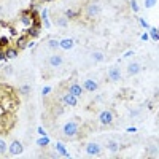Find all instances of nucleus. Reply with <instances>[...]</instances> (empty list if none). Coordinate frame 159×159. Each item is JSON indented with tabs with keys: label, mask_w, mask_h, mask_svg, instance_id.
<instances>
[{
	"label": "nucleus",
	"mask_w": 159,
	"mask_h": 159,
	"mask_svg": "<svg viewBox=\"0 0 159 159\" xmlns=\"http://www.w3.org/2000/svg\"><path fill=\"white\" fill-rule=\"evenodd\" d=\"M56 24L59 26V27H64V26H67V18H57Z\"/></svg>",
	"instance_id": "nucleus-18"
},
{
	"label": "nucleus",
	"mask_w": 159,
	"mask_h": 159,
	"mask_svg": "<svg viewBox=\"0 0 159 159\" xmlns=\"http://www.w3.org/2000/svg\"><path fill=\"white\" fill-rule=\"evenodd\" d=\"M49 91H51V87H49V86H46L45 89H43V96H46V94H48Z\"/></svg>",
	"instance_id": "nucleus-28"
},
{
	"label": "nucleus",
	"mask_w": 159,
	"mask_h": 159,
	"mask_svg": "<svg viewBox=\"0 0 159 159\" xmlns=\"http://www.w3.org/2000/svg\"><path fill=\"white\" fill-rule=\"evenodd\" d=\"M0 11H2V8H0Z\"/></svg>",
	"instance_id": "nucleus-34"
},
{
	"label": "nucleus",
	"mask_w": 159,
	"mask_h": 159,
	"mask_svg": "<svg viewBox=\"0 0 159 159\" xmlns=\"http://www.w3.org/2000/svg\"><path fill=\"white\" fill-rule=\"evenodd\" d=\"M5 151H6V145H5V142H3V140H0V154L5 153Z\"/></svg>",
	"instance_id": "nucleus-24"
},
{
	"label": "nucleus",
	"mask_w": 159,
	"mask_h": 159,
	"mask_svg": "<svg viewBox=\"0 0 159 159\" xmlns=\"http://www.w3.org/2000/svg\"><path fill=\"white\" fill-rule=\"evenodd\" d=\"M57 150H59L60 154H64V156H69V153H67V150L62 147V143H57Z\"/></svg>",
	"instance_id": "nucleus-20"
},
{
	"label": "nucleus",
	"mask_w": 159,
	"mask_h": 159,
	"mask_svg": "<svg viewBox=\"0 0 159 159\" xmlns=\"http://www.w3.org/2000/svg\"><path fill=\"white\" fill-rule=\"evenodd\" d=\"M38 32H40V24H35V22H33V27L27 30V35H30V37H38Z\"/></svg>",
	"instance_id": "nucleus-13"
},
{
	"label": "nucleus",
	"mask_w": 159,
	"mask_h": 159,
	"mask_svg": "<svg viewBox=\"0 0 159 159\" xmlns=\"http://www.w3.org/2000/svg\"><path fill=\"white\" fill-rule=\"evenodd\" d=\"M19 89H21L22 94H29V92H30V87H29V86H21Z\"/></svg>",
	"instance_id": "nucleus-25"
},
{
	"label": "nucleus",
	"mask_w": 159,
	"mask_h": 159,
	"mask_svg": "<svg viewBox=\"0 0 159 159\" xmlns=\"http://www.w3.org/2000/svg\"><path fill=\"white\" fill-rule=\"evenodd\" d=\"M140 24H142V26H143V27H148V24H147V22H145V21H143V19H140Z\"/></svg>",
	"instance_id": "nucleus-32"
},
{
	"label": "nucleus",
	"mask_w": 159,
	"mask_h": 159,
	"mask_svg": "<svg viewBox=\"0 0 159 159\" xmlns=\"http://www.w3.org/2000/svg\"><path fill=\"white\" fill-rule=\"evenodd\" d=\"M86 11H87V16H97L100 13V6L99 5H89L86 8Z\"/></svg>",
	"instance_id": "nucleus-10"
},
{
	"label": "nucleus",
	"mask_w": 159,
	"mask_h": 159,
	"mask_svg": "<svg viewBox=\"0 0 159 159\" xmlns=\"http://www.w3.org/2000/svg\"><path fill=\"white\" fill-rule=\"evenodd\" d=\"M69 91H70V94H72V96L80 97V96H81V92H83V87H81L80 84H72V86L69 87Z\"/></svg>",
	"instance_id": "nucleus-8"
},
{
	"label": "nucleus",
	"mask_w": 159,
	"mask_h": 159,
	"mask_svg": "<svg viewBox=\"0 0 159 159\" xmlns=\"http://www.w3.org/2000/svg\"><path fill=\"white\" fill-rule=\"evenodd\" d=\"M26 46H27V38L26 37H21L18 40V48H26Z\"/></svg>",
	"instance_id": "nucleus-17"
},
{
	"label": "nucleus",
	"mask_w": 159,
	"mask_h": 159,
	"mask_svg": "<svg viewBox=\"0 0 159 159\" xmlns=\"http://www.w3.org/2000/svg\"><path fill=\"white\" fill-rule=\"evenodd\" d=\"M48 143H49V138H48V137L38 138V145H42V147H45V145H48Z\"/></svg>",
	"instance_id": "nucleus-21"
},
{
	"label": "nucleus",
	"mask_w": 159,
	"mask_h": 159,
	"mask_svg": "<svg viewBox=\"0 0 159 159\" xmlns=\"http://www.w3.org/2000/svg\"><path fill=\"white\" fill-rule=\"evenodd\" d=\"M151 37H153L154 42H158V40H159V33H158V29H156V27H153V29H151Z\"/></svg>",
	"instance_id": "nucleus-19"
},
{
	"label": "nucleus",
	"mask_w": 159,
	"mask_h": 159,
	"mask_svg": "<svg viewBox=\"0 0 159 159\" xmlns=\"http://www.w3.org/2000/svg\"><path fill=\"white\" fill-rule=\"evenodd\" d=\"M6 43H8V40H6V38H2V40H0V46L6 45Z\"/></svg>",
	"instance_id": "nucleus-30"
},
{
	"label": "nucleus",
	"mask_w": 159,
	"mask_h": 159,
	"mask_svg": "<svg viewBox=\"0 0 159 159\" xmlns=\"http://www.w3.org/2000/svg\"><path fill=\"white\" fill-rule=\"evenodd\" d=\"M113 119V113L111 111H102L100 113V123L102 124H110Z\"/></svg>",
	"instance_id": "nucleus-6"
},
{
	"label": "nucleus",
	"mask_w": 159,
	"mask_h": 159,
	"mask_svg": "<svg viewBox=\"0 0 159 159\" xmlns=\"http://www.w3.org/2000/svg\"><path fill=\"white\" fill-rule=\"evenodd\" d=\"M5 56H6V59H15V57L18 56V51H16V49H6Z\"/></svg>",
	"instance_id": "nucleus-16"
},
{
	"label": "nucleus",
	"mask_w": 159,
	"mask_h": 159,
	"mask_svg": "<svg viewBox=\"0 0 159 159\" xmlns=\"http://www.w3.org/2000/svg\"><path fill=\"white\" fill-rule=\"evenodd\" d=\"M86 153L87 154H92V156H97L100 153V147L97 143H89L86 147Z\"/></svg>",
	"instance_id": "nucleus-4"
},
{
	"label": "nucleus",
	"mask_w": 159,
	"mask_h": 159,
	"mask_svg": "<svg viewBox=\"0 0 159 159\" xmlns=\"http://www.w3.org/2000/svg\"><path fill=\"white\" fill-rule=\"evenodd\" d=\"M49 64L54 65V67L60 65V64H62V57H60V56H53L51 59H49Z\"/></svg>",
	"instance_id": "nucleus-14"
},
{
	"label": "nucleus",
	"mask_w": 159,
	"mask_h": 159,
	"mask_svg": "<svg viewBox=\"0 0 159 159\" xmlns=\"http://www.w3.org/2000/svg\"><path fill=\"white\" fill-rule=\"evenodd\" d=\"M92 57H94V60H102V59H103V54H100V53H94V54H92Z\"/></svg>",
	"instance_id": "nucleus-23"
},
{
	"label": "nucleus",
	"mask_w": 159,
	"mask_h": 159,
	"mask_svg": "<svg viewBox=\"0 0 159 159\" xmlns=\"http://www.w3.org/2000/svg\"><path fill=\"white\" fill-rule=\"evenodd\" d=\"M156 5V0H147V2H145V6H147V8H151V6H154Z\"/></svg>",
	"instance_id": "nucleus-22"
},
{
	"label": "nucleus",
	"mask_w": 159,
	"mask_h": 159,
	"mask_svg": "<svg viewBox=\"0 0 159 159\" xmlns=\"http://www.w3.org/2000/svg\"><path fill=\"white\" fill-rule=\"evenodd\" d=\"M10 153L11 154H21L22 153V143L18 140H15L11 145H10Z\"/></svg>",
	"instance_id": "nucleus-2"
},
{
	"label": "nucleus",
	"mask_w": 159,
	"mask_h": 159,
	"mask_svg": "<svg viewBox=\"0 0 159 159\" xmlns=\"http://www.w3.org/2000/svg\"><path fill=\"white\" fill-rule=\"evenodd\" d=\"M59 46H60V48H64V49H70L73 46V40L72 38H64L62 42L59 43Z\"/></svg>",
	"instance_id": "nucleus-12"
},
{
	"label": "nucleus",
	"mask_w": 159,
	"mask_h": 159,
	"mask_svg": "<svg viewBox=\"0 0 159 159\" xmlns=\"http://www.w3.org/2000/svg\"><path fill=\"white\" fill-rule=\"evenodd\" d=\"M43 2H51V0H43Z\"/></svg>",
	"instance_id": "nucleus-33"
},
{
	"label": "nucleus",
	"mask_w": 159,
	"mask_h": 159,
	"mask_svg": "<svg viewBox=\"0 0 159 159\" xmlns=\"http://www.w3.org/2000/svg\"><path fill=\"white\" fill-rule=\"evenodd\" d=\"M107 147H108V150H110L111 153H116V151H118V148H119V147H118V143H116V142H108V143H107Z\"/></svg>",
	"instance_id": "nucleus-15"
},
{
	"label": "nucleus",
	"mask_w": 159,
	"mask_h": 159,
	"mask_svg": "<svg viewBox=\"0 0 159 159\" xmlns=\"http://www.w3.org/2000/svg\"><path fill=\"white\" fill-rule=\"evenodd\" d=\"M131 5H132V8H134V11H137V10H138V8H137V3H135V2H134V0H132V3H131Z\"/></svg>",
	"instance_id": "nucleus-31"
},
{
	"label": "nucleus",
	"mask_w": 159,
	"mask_h": 159,
	"mask_svg": "<svg viewBox=\"0 0 159 159\" xmlns=\"http://www.w3.org/2000/svg\"><path fill=\"white\" fill-rule=\"evenodd\" d=\"M21 21H22V24L27 26V27H32L33 26V19H32V16H30V11H24V15L21 16Z\"/></svg>",
	"instance_id": "nucleus-5"
},
{
	"label": "nucleus",
	"mask_w": 159,
	"mask_h": 159,
	"mask_svg": "<svg viewBox=\"0 0 159 159\" xmlns=\"http://www.w3.org/2000/svg\"><path fill=\"white\" fill-rule=\"evenodd\" d=\"M3 59H6V56H5V51H2V49H0V60H3Z\"/></svg>",
	"instance_id": "nucleus-29"
},
{
	"label": "nucleus",
	"mask_w": 159,
	"mask_h": 159,
	"mask_svg": "<svg viewBox=\"0 0 159 159\" xmlns=\"http://www.w3.org/2000/svg\"><path fill=\"white\" fill-rule=\"evenodd\" d=\"M76 132H78L76 123H67L65 126H64V134H65L67 137H73V135H76Z\"/></svg>",
	"instance_id": "nucleus-1"
},
{
	"label": "nucleus",
	"mask_w": 159,
	"mask_h": 159,
	"mask_svg": "<svg viewBox=\"0 0 159 159\" xmlns=\"http://www.w3.org/2000/svg\"><path fill=\"white\" fill-rule=\"evenodd\" d=\"M138 72H140V64H137V62L129 64V67H127V73L129 75H137Z\"/></svg>",
	"instance_id": "nucleus-9"
},
{
	"label": "nucleus",
	"mask_w": 159,
	"mask_h": 159,
	"mask_svg": "<svg viewBox=\"0 0 159 159\" xmlns=\"http://www.w3.org/2000/svg\"><path fill=\"white\" fill-rule=\"evenodd\" d=\"M108 76H110V80L111 81H118L121 78V72H119V69L118 67H111L110 70H108Z\"/></svg>",
	"instance_id": "nucleus-3"
},
{
	"label": "nucleus",
	"mask_w": 159,
	"mask_h": 159,
	"mask_svg": "<svg viewBox=\"0 0 159 159\" xmlns=\"http://www.w3.org/2000/svg\"><path fill=\"white\" fill-rule=\"evenodd\" d=\"M49 46H51V48H57V46H59V43H57L56 40H49Z\"/></svg>",
	"instance_id": "nucleus-26"
},
{
	"label": "nucleus",
	"mask_w": 159,
	"mask_h": 159,
	"mask_svg": "<svg viewBox=\"0 0 159 159\" xmlns=\"http://www.w3.org/2000/svg\"><path fill=\"white\" fill-rule=\"evenodd\" d=\"M62 102L65 103V105H70V107H73V105H76V97L75 96H72V94H65V96L62 97Z\"/></svg>",
	"instance_id": "nucleus-7"
},
{
	"label": "nucleus",
	"mask_w": 159,
	"mask_h": 159,
	"mask_svg": "<svg viewBox=\"0 0 159 159\" xmlns=\"http://www.w3.org/2000/svg\"><path fill=\"white\" fill-rule=\"evenodd\" d=\"M83 87H84V89H87V91H96L97 89V83H96V81H92V80H86Z\"/></svg>",
	"instance_id": "nucleus-11"
},
{
	"label": "nucleus",
	"mask_w": 159,
	"mask_h": 159,
	"mask_svg": "<svg viewBox=\"0 0 159 159\" xmlns=\"http://www.w3.org/2000/svg\"><path fill=\"white\" fill-rule=\"evenodd\" d=\"M65 15H67V18H73V16H76V13H75V11H72V10H69V11H67Z\"/></svg>",
	"instance_id": "nucleus-27"
}]
</instances>
